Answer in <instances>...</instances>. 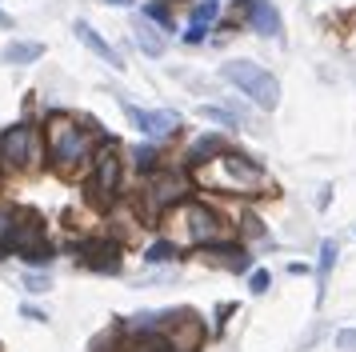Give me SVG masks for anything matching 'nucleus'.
Returning <instances> with one entry per match:
<instances>
[{"label":"nucleus","mask_w":356,"mask_h":352,"mask_svg":"<svg viewBox=\"0 0 356 352\" xmlns=\"http://www.w3.org/2000/svg\"><path fill=\"white\" fill-rule=\"evenodd\" d=\"M193 180L200 189L220 192V196H264V192H273L268 173L260 168L257 160H248L244 152H232V148H225L220 157H212L209 164L193 168Z\"/></svg>","instance_id":"obj_1"},{"label":"nucleus","mask_w":356,"mask_h":352,"mask_svg":"<svg viewBox=\"0 0 356 352\" xmlns=\"http://www.w3.org/2000/svg\"><path fill=\"white\" fill-rule=\"evenodd\" d=\"M44 144H49V160L56 173H76L84 160H92V128L81 125L76 116H68V112H52L49 125H44Z\"/></svg>","instance_id":"obj_2"},{"label":"nucleus","mask_w":356,"mask_h":352,"mask_svg":"<svg viewBox=\"0 0 356 352\" xmlns=\"http://www.w3.org/2000/svg\"><path fill=\"white\" fill-rule=\"evenodd\" d=\"M168 240H177L180 248H209L228 240V224L220 212L196 205V200H180L177 208H168Z\"/></svg>","instance_id":"obj_3"},{"label":"nucleus","mask_w":356,"mask_h":352,"mask_svg":"<svg viewBox=\"0 0 356 352\" xmlns=\"http://www.w3.org/2000/svg\"><path fill=\"white\" fill-rule=\"evenodd\" d=\"M220 77H225L228 84H236L257 109L273 112L276 104H280V84H276V77L268 68H260L257 61H228V64H220Z\"/></svg>","instance_id":"obj_4"},{"label":"nucleus","mask_w":356,"mask_h":352,"mask_svg":"<svg viewBox=\"0 0 356 352\" xmlns=\"http://www.w3.org/2000/svg\"><path fill=\"white\" fill-rule=\"evenodd\" d=\"M120 184H124V160L116 152V144H104L97 157H92V173H88V196L97 205L113 208L116 196H120Z\"/></svg>","instance_id":"obj_5"},{"label":"nucleus","mask_w":356,"mask_h":352,"mask_svg":"<svg viewBox=\"0 0 356 352\" xmlns=\"http://www.w3.org/2000/svg\"><path fill=\"white\" fill-rule=\"evenodd\" d=\"M0 160H4L8 168H17V173L36 168V164H40V132H36L29 120L4 128V132H0Z\"/></svg>","instance_id":"obj_6"},{"label":"nucleus","mask_w":356,"mask_h":352,"mask_svg":"<svg viewBox=\"0 0 356 352\" xmlns=\"http://www.w3.org/2000/svg\"><path fill=\"white\" fill-rule=\"evenodd\" d=\"M13 253L29 264V269H40L52 260V244L44 240V224L36 212H20L17 232H13Z\"/></svg>","instance_id":"obj_7"},{"label":"nucleus","mask_w":356,"mask_h":352,"mask_svg":"<svg viewBox=\"0 0 356 352\" xmlns=\"http://www.w3.org/2000/svg\"><path fill=\"white\" fill-rule=\"evenodd\" d=\"M188 192V180L172 168H161V173H148V184H145V208L148 216H161L168 208H177Z\"/></svg>","instance_id":"obj_8"},{"label":"nucleus","mask_w":356,"mask_h":352,"mask_svg":"<svg viewBox=\"0 0 356 352\" xmlns=\"http://www.w3.org/2000/svg\"><path fill=\"white\" fill-rule=\"evenodd\" d=\"M72 253L81 256L92 272H120V240L81 237V240H72Z\"/></svg>","instance_id":"obj_9"},{"label":"nucleus","mask_w":356,"mask_h":352,"mask_svg":"<svg viewBox=\"0 0 356 352\" xmlns=\"http://www.w3.org/2000/svg\"><path fill=\"white\" fill-rule=\"evenodd\" d=\"M124 112H129V120L145 136H152V141H164V136H177V128H180V116L177 112H168V109H136V104H129L124 100Z\"/></svg>","instance_id":"obj_10"},{"label":"nucleus","mask_w":356,"mask_h":352,"mask_svg":"<svg viewBox=\"0 0 356 352\" xmlns=\"http://www.w3.org/2000/svg\"><path fill=\"white\" fill-rule=\"evenodd\" d=\"M200 253L209 256L212 264H220V269H228V272H248V269H252V256L244 253L241 244H232V240L209 244V248H200Z\"/></svg>","instance_id":"obj_11"},{"label":"nucleus","mask_w":356,"mask_h":352,"mask_svg":"<svg viewBox=\"0 0 356 352\" xmlns=\"http://www.w3.org/2000/svg\"><path fill=\"white\" fill-rule=\"evenodd\" d=\"M72 32H76V40H84V45L92 48V52H97L100 61L108 64V68H116V72L124 68V61H120V52H116V48L108 45V40H104V36H100L97 29H92V24H88V20H76V24H72Z\"/></svg>","instance_id":"obj_12"},{"label":"nucleus","mask_w":356,"mask_h":352,"mask_svg":"<svg viewBox=\"0 0 356 352\" xmlns=\"http://www.w3.org/2000/svg\"><path fill=\"white\" fill-rule=\"evenodd\" d=\"M248 24L260 36H280V13L273 0H248Z\"/></svg>","instance_id":"obj_13"},{"label":"nucleus","mask_w":356,"mask_h":352,"mask_svg":"<svg viewBox=\"0 0 356 352\" xmlns=\"http://www.w3.org/2000/svg\"><path fill=\"white\" fill-rule=\"evenodd\" d=\"M44 56V45H36V40H13V45L0 52V61L4 64H33Z\"/></svg>","instance_id":"obj_14"},{"label":"nucleus","mask_w":356,"mask_h":352,"mask_svg":"<svg viewBox=\"0 0 356 352\" xmlns=\"http://www.w3.org/2000/svg\"><path fill=\"white\" fill-rule=\"evenodd\" d=\"M136 45H140L145 56H164V36L148 24V16L145 20H136Z\"/></svg>","instance_id":"obj_15"},{"label":"nucleus","mask_w":356,"mask_h":352,"mask_svg":"<svg viewBox=\"0 0 356 352\" xmlns=\"http://www.w3.org/2000/svg\"><path fill=\"white\" fill-rule=\"evenodd\" d=\"M332 264H337V240H324L321 244V260H316V301H324V285H328Z\"/></svg>","instance_id":"obj_16"},{"label":"nucleus","mask_w":356,"mask_h":352,"mask_svg":"<svg viewBox=\"0 0 356 352\" xmlns=\"http://www.w3.org/2000/svg\"><path fill=\"white\" fill-rule=\"evenodd\" d=\"M220 152H225V144L216 141V136H200V141L188 148V164H193V168H200V164H209V160L220 157Z\"/></svg>","instance_id":"obj_17"},{"label":"nucleus","mask_w":356,"mask_h":352,"mask_svg":"<svg viewBox=\"0 0 356 352\" xmlns=\"http://www.w3.org/2000/svg\"><path fill=\"white\" fill-rule=\"evenodd\" d=\"M17 221H20L17 208H4V205H0V256L13 253V232H17Z\"/></svg>","instance_id":"obj_18"},{"label":"nucleus","mask_w":356,"mask_h":352,"mask_svg":"<svg viewBox=\"0 0 356 352\" xmlns=\"http://www.w3.org/2000/svg\"><path fill=\"white\" fill-rule=\"evenodd\" d=\"M177 256H180V244L164 237V240H156V244H148L145 260H148V264H164V260H177Z\"/></svg>","instance_id":"obj_19"},{"label":"nucleus","mask_w":356,"mask_h":352,"mask_svg":"<svg viewBox=\"0 0 356 352\" xmlns=\"http://www.w3.org/2000/svg\"><path fill=\"white\" fill-rule=\"evenodd\" d=\"M132 160H136V168H140V173H161L164 164H161V152H156V148H136V152H132Z\"/></svg>","instance_id":"obj_20"},{"label":"nucleus","mask_w":356,"mask_h":352,"mask_svg":"<svg viewBox=\"0 0 356 352\" xmlns=\"http://www.w3.org/2000/svg\"><path fill=\"white\" fill-rule=\"evenodd\" d=\"M200 116L204 120H216V125H228V128H241L244 125V116H236V112H225V109H200Z\"/></svg>","instance_id":"obj_21"},{"label":"nucleus","mask_w":356,"mask_h":352,"mask_svg":"<svg viewBox=\"0 0 356 352\" xmlns=\"http://www.w3.org/2000/svg\"><path fill=\"white\" fill-rule=\"evenodd\" d=\"M145 16L148 20H156V24H164V29H172V8H168L164 0H152V4L145 8Z\"/></svg>","instance_id":"obj_22"},{"label":"nucleus","mask_w":356,"mask_h":352,"mask_svg":"<svg viewBox=\"0 0 356 352\" xmlns=\"http://www.w3.org/2000/svg\"><path fill=\"white\" fill-rule=\"evenodd\" d=\"M216 13H220V0H200L193 8V20H204V24H212L216 20Z\"/></svg>","instance_id":"obj_23"},{"label":"nucleus","mask_w":356,"mask_h":352,"mask_svg":"<svg viewBox=\"0 0 356 352\" xmlns=\"http://www.w3.org/2000/svg\"><path fill=\"white\" fill-rule=\"evenodd\" d=\"M209 29H212V24H204V20H193V24H188V32H184V40H188V45H204Z\"/></svg>","instance_id":"obj_24"},{"label":"nucleus","mask_w":356,"mask_h":352,"mask_svg":"<svg viewBox=\"0 0 356 352\" xmlns=\"http://www.w3.org/2000/svg\"><path fill=\"white\" fill-rule=\"evenodd\" d=\"M337 352H356V328H340L337 333Z\"/></svg>","instance_id":"obj_25"},{"label":"nucleus","mask_w":356,"mask_h":352,"mask_svg":"<svg viewBox=\"0 0 356 352\" xmlns=\"http://www.w3.org/2000/svg\"><path fill=\"white\" fill-rule=\"evenodd\" d=\"M24 288H29V292H44V288H49V276H40V272H29V276H24Z\"/></svg>","instance_id":"obj_26"},{"label":"nucleus","mask_w":356,"mask_h":352,"mask_svg":"<svg viewBox=\"0 0 356 352\" xmlns=\"http://www.w3.org/2000/svg\"><path fill=\"white\" fill-rule=\"evenodd\" d=\"M268 285H273L268 269H257V272H252V292H268Z\"/></svg>","instance_id":"obj_27"},{"label":"nucleus","mask_w":356,"mask_h":352,"mask_svg":"<svg viewBox=\"0 0 356 352\" xmlns=\"http://www.w3.org/2000/svg\"><path fill=\"white\" fill-rule=\"evenodd\" d=\"M20 312H24V317H29V320H49V317H44V312H40V308H29V304H24Z\"/></svg>","instance_id":"obj_28"},{"label":"nucleus","mask_w":356,"mask_h":352,"mask_svg":"<svg viewBox=\"0 0 356 352\" xmlns=\"http://www.w3.org/2000/svg\"><path fill=\"white\" fill-rule=\"evenodd\" d=\"M0 29H13V16L8 13H0Z\"/></svg>","instance_id":"obj_29"},{"label":"nucleus","mask_w":356,"mask_h":352,"mask_svg":"<svg viewBox=\"0 0 356 352\" xmlns=\"http://www.w3.org/2000/svg\"><path fill=\"white\" fill-rule=\"evenodd\" d=\"M108 4H132V0H108Z\"/></svg>","instance_id":"obj_30"},{"label":"nucleus","mask_w":356,"mask_h":352,"mask_svg":"<svg viewBox=\"0 0 356 352\" xmlns=\"http://www.w3.org/2000/svg\"><path fill=\"white\" fill-rule=\"evenodd\" d=\"M164 4H168V0H164Z\"/></svg>","instance_id":"obj_31"}]
</instances>
